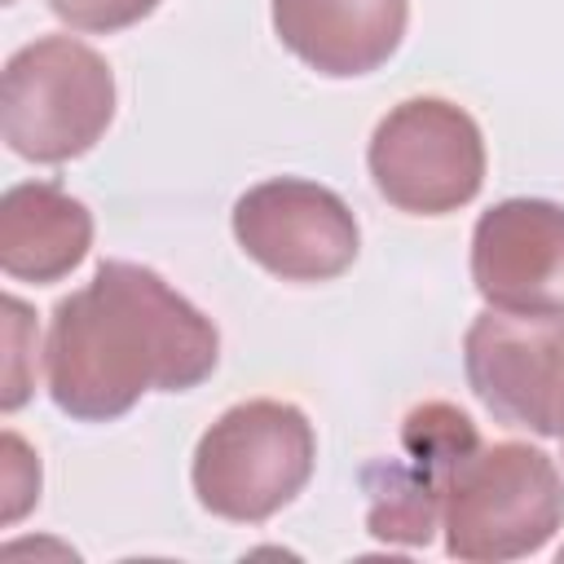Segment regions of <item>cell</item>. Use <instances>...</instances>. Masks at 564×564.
<instances>
[{
	"mask_svg": "<svg viewBox=\"0 0 564 564\" xmlns=\"http://www.w3.org/2000/svg\"><path fill=\"white\" fill-rule=\"evenodd\" d=\"M555 436H560V441H564V405H560V432H555Z\"/></svg>",
	"mask_w": 564,
	"mask_h": 564,
	"instance_id": "obj_15",
	"label": "cell"
},
{
	"mask_svg": "<svg viewBox=\"0 0 564 564\" xmlns=\"http://www.w3.org/2000/svg\"><path fill=\"white\" fill-rule=\"evenodd\" d=\"M4 313H9V370H4V397H0V405L4 410H18L31 397V375L22 370V361H26V339L35 335V322H31V308L18 295L4 300Z\"/></svg>",
	"mask_w": 564,
	"mask_h": 564,
	"instance_id": "obj_14",
	"label": "cell"
},
{
	"mask_svg": "<svg viewBox=\"0 0 564 564\" xmlns=\"http://www.w3.org/2000/svg\"><path fill=\"white\" fill-rule=\"evenodd\" d=\"M471 282L489 308H564V203L502 198L471 229Z\"/></svg>",
	"mask_w": 564,
	"mask_h": 564,
	"instance_id": "obj_9",
	"label": "cell"
},
{
	"mask_svg": "<svg viewBox=\"0 0 564 564\" xmlns=\"http://www.w3.org/2000/svg\"><path fill=\"white\" fill-rule=\"evenodd\" d=\"M480 445L476 423L449 405V401H427L414 405L401 423V463H375L366 467V494L370 511L366 524L379 542H401V546H427L445 507L449 471L458 467L463 454Z\"/></svg>",
	"mask_w": 564,
	"mask_h": 564,
	"instance_id": "obj_8",
	"label": "cell"
},
{
	"mask_svg": "<svg viewBox=\"0 0 564 564\" xmlns=\"http://www.w3.org/2000/svg\"><path fill=\"white\" fill-rule=\"evenodd\" d=\"M115 119V75L75 35H40L4 62L0 128L18 159L70 163L88 154Z\"/></svg>",
	"mask_w": 564,
	"mask_h": 564,
	"instance_id": "obj_4",
	"label": "cell"
},
{
	"mask_svg": "<svg viewBox=\"0 0 564 564\" xmlns=\"http://www.w3.org/2000/svg\"><path fill=\"white\" fill-rule=\"evenodd\" d=\"M463 370L494 419L555 436L564 405V308H485L463 335Z\"/></svg>",
	"mask_w": 564,
	"mask_h": 564,
	"instance_id": "obj_6",
	"label": "cell"
},
{
	"mask_svg": "<svg viewBox=\"0 0 564 564\" xmlns=\"http://www.w3.org/2000/svg\"><path fill=\"white\" fill-rule=\"evenodd\" d=\"M564 524V476L551 454L524 441L476 445L449 471L441 529L445 551L471 564H502L542 551Z\"/></svg>",
	"mask_w": 564,
	"mask_h": 564,
	"instance_id": "obj_2",
	"label": "cell"
},
{
	"mask_svg": "<svg viewBox=\"0 0 564 564\" xmlns=\"http://www.w3.org/2000/svg\"><path fill=\"white\" fill-rule=\"evenodd\" d=\"M48 9L75 31L110 35V31H123L141 18H150L159 9V0H48Z\"/></svg>",
	"mask_w": 564,
	"mask_h": 564,
	"instance_id": "obj_12",
	"label": "cell"
},
{
	"mask_svg": "<svg viewBox=\"0 0 564 564\" xmlns=\"http://www.w3.org/2000/svg\"><path fill=\"white\" fill-rule=\"evenodd\" d=\"M93 247V212L53 181L9 185L0 198V269L13 282H62Z\"/></svg>",
	"mask_w": 564,
	"mask_h": 564,
	"instance_id": "obj_11",
	"label": "cell"
},
{
	"mask_svg": "<svg viewBox=\"0 0 564 564\" xmlns=\"http://www.w3.org/2000/svg\"><path fill=\"white\" fill-rule=\"evenodd\" d=\"M0 445H4V524H13L40 498V463L18 432H4Z\"/></svg>",
	"mask_w": 564,
	"mask_h": 564,
	"instance_id": "obj_13",
	"label": "cell"
},
{
	"mask_svg": "<svg viewBox=\"0 0 564 564\" xmlns=\"http://www.w3.org/2000/svg\"><path fill=\"white\" fill-rule=\"evenodd\" d=\"M366 167L397 212L449 216L485 185V137L463 106L445 97H405L379 119Z\"/></svg>",
	"mask_w": 564,
	"mask_h": 564,
	"instance_id": "obj_5",
	"label": "cell"
},
{
	"mask_svg": "<svg viewBox=\"0 0 564 564\" xmlns=\"http://www.w3.org/2000/svg\"><path fill=\"white\" fill-rule=\"evenodd\" d=\"M317 436L300 405L256 397L229 405L194 445L189 480L203 511L260 524L282 511L313 476Z\"/></svg>",
	"mask_w": 564,
	"mask_h": 564,
	"instance_id": "obj_3",
	"label": "cell"
},
{
	"mask_svg": "<svg viewBox=\"0 0 564 564\" xmlns=\"http://www.w3.org/2000/svg\"><path fill=\"white\" fill-rule=\"evenodd\" d=\"M238 247L282 282H330L352 269L361 229L352 207L304 176H273L234 203Z\"/></svg>",
	"mask_w": 564,
	"mask_h": 564,
	"instance_id": "obj_7",
	"label": "cell"
},
{
	"mask_svg": "<svg viewBox=\"0 0 564 564\" xmlns=\"http://www.w3.org/2000/svg\"><path fill=\"white\" fill-rule=\"evenodd\" d=\"M410 0H273L278 40L317 75L379 70L405 40Z\"/></svg>",
	"mask_w": 564,
	"mask_h": 564,
	"instance_id": "obj_10",
	"label": "cell"
},
{
	"mask_svg": "<svg viewBox=\"0 0 564 564\" xmlns=\"http://www.w3.org/2000/svg\"><path fill=\"white\" fill-rule=\"evenodd\" d=\"M220 361V335L181 291L132 260L57 300L44 339V383L62 414L110 423L145 392H189Z\"/></svg>",
	"mask_w": 564,
	"mask_h": 564,
	"instance_id": "obj_1",
	"label": "cell"
}]
</instances>
